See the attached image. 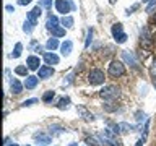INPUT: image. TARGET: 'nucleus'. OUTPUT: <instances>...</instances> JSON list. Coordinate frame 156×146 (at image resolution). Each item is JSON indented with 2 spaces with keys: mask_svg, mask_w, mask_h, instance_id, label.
<instances>
[{
  "mask_svg": "<svg viewBox=\"0 0 156 146\" xmlns=\"http://www.w3.org/2000/svg\"><path fill=\"white\" fill-rule=\"evenodd\" d=\"M99 96L102 97V99H106V101H114V99H117V97L120 96V89L117 86H114V85L104 86L99 91Z\"/></svg>",
  "mask_w": 156,
  "mask_h": 146,
  "instance_id": "1",
  "label": "nucleus"
},
{
  "mask_svg": "<svg viewBox=\"0 0 156 146\" xmlns=\"http://www.w3.org/2000/svg\"><path fill=\"white\" fill-rule=\"evenodd\" d=\"M107 73H109V76H112V78L124 76V75H125V67H124V63H122L120 60H112L111 65H109V70H107Z\"/></svg>",
  "mask_w": 156,
  "mask_h": 146,
  "instance_id": "2",
  "label": "nucleus"
},
{
  "mask_svg": "<svg viewBox=\"0 0 156 146\" xmlns=\"http://www.w3.org/2000/svg\"><path fill=\"white\" fill-rule=\"evenodd\" d=\"M104 80H106L104 71L99 70V68H94V70H91V71H90V76H88V81H90L93 86L102 85V83H104Z\"/></svg>",
  "mask_w": 156,
  "mask_h": 146,
  "instance_id": "3",
  "label": "nucleus"
},
{
  "mask_svg": "<svg viewBox=\"0 0 156 146\" xmlns=\"http://www.w3.org/2000/svg\"><path fill=\"white\" fill-rule=\"evenodd\" d=\"M112 36H114L115 42H119V44L127 41V34L124 33V28H122L120 23H115L114 26H112Z\"/></svg>",
  "mask_w": 156,
  "mask_h": 146,
  "instance_id": "4",
  "label": "nucleus"
},
{
  "mask_svg": "<svg viewBox=\"0 0 156 146\" xmlns=\"http://www.w3.org/2000/svg\"><path fill=\"white\" fill-rule=\"evenodd\" d=\"M140 44H141V47H143L145 50H151V49H153L154 41L151 39V36H150V33H148V29H146V28L141 31V41H140Z\"/></svg>",
  "mask_w": 156,
  "mask_h": 146,
  "instance_id": "5",
  "label": "nucleus"
},
{
  "mask_svg": "<svg viewBox=\"0 0 156 146\" xmlns=\"http://www.w3.org/2000/svg\"><path fill=\"white\" fill-rule=\"evenodd\" d=\"M55 8L58 13H63L65 16V13H70V10H73V5L70 0H55Z\"/></svg>",
  "mask_w": 156,
  "mask_h": 146,
  "instance_id": "6",
  "label": "nucleus"
},
{
  "mask_svg": "<svg viewBox=\"0 0 156 146\" xmlns=\"http://www.w3.org/2000/svg\"><path fill=\"white\" fill-rule=\"evenodd\" d=\"M41 13H42V7H39V5H37V7H34V8L31 10V12L28 13V19H29L31 23H34V24H36L37 18L41 16Z\"/></svg>",
  "mask_w": 156,
  "mask_h": 146,
  "instance_id": "7",
  "label": "nucleus"
},
{
  "mask_svg": "<svg viewBox=\"0 0 156 146\" xmlns=\"http://www.w3.org/2000/svg\"><path fill=\"white\" fill-rule=\"evenodd\" d=\"M26 65H28L29 70H37L39 65H41V60H39V57H36V55H29L28 60H26Z\"/></svg>",
  "mask_w": 156,
  "mask_h": 146,
  "instance_id": "8",
  "label": "nucleus"
},
{
  "mask_svg": "<svg viewBox=\"0 0 156 146\" xmlns=\"http://www.w3.org/2000/svg\"><path fill=\"white\" fill-rule=\"evenodd\" d=\"M37 80H39V76L28 75L26 80H24V88H26V89H34V88L37 86Z\"/></svg>",
  "mask_w": 156,
  "mask_h": 146,
  "instance_id": "9",
  "label": "nucleus"
},
{
  "mask_svg": "<svg viewBox=\"0 0 156 146\" xmlns=\"http://www.w3.org/2000/svg\"><path fill=\"white\" fill-rule=\"evenodd\" d=\"M44 60L47 65H57L58 63V55H55L54 52H46L44 54Z\"/></svg>",
  "mask_w": 156,
  "mask_h": 146,
  "instance_id": "10",
  "label": "nucleus"
},
{
  "mask_svg": "<svg viewBox=\"0 0 156 146\" xmlns=\"http://www.w3.org/2000/svg\"><path fill=\"white\" fill-rule=\"evenodd\" d=\"M54 75V68L49 67V65H44L39 68V78H49Z\"/></svg>",
  "mask_w": 156,
  "mask_h": 146,
  "instance_id": "11",
  "label": "nucleus"
},
{
  "mask_svg": "<svg viewBox=\"0 0 156 146\" xmlns=\"http://www.w3.org/2000/svg\"><path fill=\"white\" fill-rule=\"evenodd\" d=\"M102 136H104V138L109 141L111 146H117V144H119V141H117V138L114 136V133H112L111 130H104V131H102Z\"/></svg>",
  "mask_w": 156,
  "mask_h": 146,
  "instance_id": "12",
  "label": "nucleus"
},
{
  "mask_svg": "<svg viewBox=\"0 0 156 146\" xmlns=\"http://www.w3.org/2000/svg\"><path fill=\"white\" fill-rule=\"evenodd\" d=\"M10 86H12V91L15 92V94H20V92L23 91V86H24V85H21V83H20L16 78H13L12 83H10Z\"/></svg>",
  "mask_w": 156,
  "mask_h": 146,
  "instance_id": "13",
  "label": "nucleus"
},
{
  "mask_svg": "<svg viewBox=\"0 0 156 146\" xmlns=\"http://www.w3.org/2000/svg\"><path fill=\"white\" fill-rule=\"evenodd\" d=\"M72 49H73V42H72V41H65V42H63L62 46H60V50H62V54H63L65 57L70 55Z\"/></svg>",
  "mask_w": 156,
  "mask_h": 146,
  "instance_id": "14",
  "label": "nucleus"
},
{
  "mask_svg": "<svg viewBox=\"0 0 156 146\" xmlns=\"http://www.w3.org/2000/svg\"><path fill=\"white\" fill-rule=\"evenodd\" d=\"M34 138H36L39 143L42 144H47V143H52V138L49 135H44V133H39V135H34Z\"/></svg>",
  "mask_w": 156,
  "mask_h": 146,
  "instance_id": "15",
  "label": "nucleus"
},
{
  "mask_svg": "<svg viewBox=\"0 0 156 146\" xmlns=\"http://www.w3.org/2000/svg\"><path fill=\"white\" fill-rule=\"evenodd\" d=\"M57 24H58V18H57V16H52V15L47 18V21H46V26H47V29H52V28H55Z\"/></svg>",
  "mask_w": 156,
  "mask_h": 146,
  "instance_id": "16",
  "label": "nucleus"
},
{
  "mask_svg": "<svg viewBox=\"0 0 156 146\" xmlns=\"http://www.w3.org/2000/svg\"><path fill=\"white\" fill-rule=\"evenodd\" d=\"M54 36L55 37H62V36H65V29L63 28H60V26H55V28H52V29H49Z\"/></svg>",
  "mask_w": 156,
  "mask_h": 146,
  "instance_id": "17",
  "label": "nucleus"
},
{
  "mask_svg": "<svg viewBox=\"0 0 156 146\" xmlns=\"http://www.w3.org/2000/svg\"><path fill=\"white\" fill-rule=\"evenodd\" d=\"M122 55H124V58H125L127 62H130L132 65H136V58H135V55H133V54H132V52L125 50L124 54H122Z\"/></svg>",
  "mask_w": 156,
  "mask_h": 146,
  "instance_id": "18",
  "label": "nucleus"
},
{
  "mask_svg": "<svg viewBox=\"0 0 156 146\" xmlns=\"http://www.w3.org/2000/svg\"><path fill=\"white\" fill-rule=\"evenodd\" d=\"M46 47L49 49V50H54V49H57L58 47V41L55 37H52V39H49L47 44H46Z\"/></svg>",
  "mask_w": 156,
  "mask_h": 146,
  "instance_id": "19",
  "label": "nucleus"
},
{
  "mask_svg": "<svg viewBox=\"0 0 156 146\" xmlns=\"http://www.w3.org/2000/svg\"><path fill=\"white\" fill-rule=\"evenodd\" d=\"M15 73L20 75V76H28V68L24 67V65H20V67L15 68Z\"/></svg>",
  "mask_w": 156,
  "mask_h": 146,
  "instance_id": "20",
  "label": "nucleus"
},
{
  "mask_svg": "<svg viewBox=\"0 0 156 146\" xmlns=\"http://www.w3.org/2000/svg\"><path fill=\"white\" fill-rule=\"evenodd\" d=\"M21 50H23V46H21V44H16V46H15V49H13V52H12V57L13 58H18L20 55H21Z\"/></svg>",
  "mask_w": 156,
  "mask_h": 146,
  "instance_id": "21",
  "label": "nucleus"
},
{
  "mask_svg": "<svg viewBox=\"0 0 156 146\" xmlns=\"http://www.w3.org/2000/svg\"><path fill=\"white\" fill-rule=\"evenodd\" d=\"M54 96H55V91H46L42 94V101L44 102H51L54 99Z\"/></svg>",
  "mask_w": 156,
  "mask_h": 146,
  "instance_id": "22",
  "label": "nucleus"
},
{
  "mask_svg": "<svg viewBox=\"0 0 156 146\" xmlns=\"http://www.w3.org/2000/svg\"><path fill=\"white\" fill-rule=\"evenodd\" d=\"M60 23H62L65 28H72V26H73V18H72V16H63V18L60 19Z\"/></svg>",
  "mask_w": 156,
  "mask_h": 146,
  "instance_id": "23",
  "label": "nucleus"
},
{
  "mask_svg": "<svg viewBox=\"0 0 156 146\" xmlns=\"http://www.w3.org/2000/svg\"><path fill=\"white\" fill-rule=\"evenodd\" d=\"M34 26H36V24H34V23H31L29 19H26V21H24V26H23V31L29 34V33H31L33 29H34Z\"/></svg>",
  "mask_w": 156,
  "mask_h": 146,
  "instance_id": "24",
  "label": "nucleus"
},
{
  "mask_svg": "<svg viewBox=\"0 0 156 146\" xmlns=\"http://www.w3.org/2000/svg\"><path fill=\"white\" fill-rule=\"evenodd\" d=\"M68 102H70V99H68V97H62V99L58 101V104H57V107H58V109H67Z\"/></svg>",
  "mask_w": 156,
  "mask_h": 146,
  "instance_id": "25",
  "label": "nucleus"
},
{
  "mask_svg": "<svg viewBox=\"0 0 156 146\" xmlns=\"http://www.w3.org/2000/svg\"><path fill=\"white\" fill-rule=\"evenodd\" d=\"M39 7H42V8H52V0H39Z\"/></svg>",
  "mask_w": 156,
  "mask_h": 146,
  "instance_id": "26",
  "label": "nucleus"
},
{
  "mask_svg": "<svg viewBox=\"0 0 156 146\" xmlns=\"http://www.w3.org/2000/svg\"><path fill=\"white\" fill-rule=\"evenodd\" d=\"M119 131H122V133H127V131H130L132 130V127L129 123H119Z\"/></svg>",
  "mask_w": 156,
  "mask_h": 146,
  "instance_id": "27",
  "label": "nucleus"
},
{
  "mask_svg": "<svg viewBox=\"0 0 156 146\" xmlns=\"http://www.w3.org/2000/svg\"><path fill=\"white\" fill-rule=\"evenodd\" d=\"M150 75H151V78H154V80H156V60L153 62V65L150 67Z\"/></svg>",
  "mask_w": 156,
  "mask_h": 146,
  "instance_id": "28",
  "label": "nucleus"
},
{
  "mask_svg": "<svg viewBox=\"0 0 156 146\" xmlns=\"http://www.w3.org/2000/svg\"><path fill=\"white\" fill-rule=\"evenodd\" d=\"M91 37H93V29H88V39H86V44H85V47L90 46V42H91Z\"/></svg>",
  "mask_w": 156,
  "mask_h": 146,
  "instance_id": "29",
  "label": "nucleus"
},
{
  "mask_svg": "<svg viewBox=\"0 0 156 146\" xmlns=\"http://www.w3.org/2000/svg\"><path fill=\"white\" fill-rule=\"evenodd\" d=\"M36 102H37V99H28V101H24V102H23V106H24V107H28V106L36 104Z\"/></svg>",
  "mask_w": 156,
  "mask_h": 146,
  "instance_id": "30",
  "label": "nucleus"
},
{
  "mask_svg": "<svg viewBox=\"0 0 156 146\" xmlns=\"http://www.w3.org/2000/svg\"><path fill=\"white\" fill-rule=\"evenodd\" d=\"M154 5H156V0H153V2H151V3L148 5V8H146V12H148V13H150V12H151V10H153V8H154Z\"/></svg>",
  "mask_w": 156,
  "mask_h": 146,
  "instance_id": "31",
  "label": "nucleus"
},
{
  "mask_svg": "<svg viewBox=\"0 0 156 146\" xmlns=\"http://www.w3.org/2000/svg\"><path fill=\"white\" fill-rule=\"evenodd\" d=\"M18 3L20 5H28V3H31V0H18Z\"/></svg>",
  "mask_w": 156,
  "mask_h": 146,
  "instance_id": "32",
  "label": "nucleus"
},
{
  "mask_svg": "<svg viewBox=\"0 0 156 146\" xmlns=\"http://www.w3.org/2000/svg\"><path fill=\"white\" fill-rule=\"evenodd\" d=\"M150 24H156V13L150 18Z\"/></svg>",
  "mask_w": 156,
  "mask_h": 146,
  "instance_id": "33",
  "label": "nucleus"
},
{
  "mask_svg": "<svg viewBox=\"0 0 156 146\" xmlns=\"http://www.w3.org/2000/svg\"><path fill=\"white\" fill-rule=\"evenodd\" d=\"M13 10H15V8L12 7V5H7V12H13Z\"/></svg>",
  "mask_w": 156,
  "mask_h": 146,
  "instance_id": "34",
  "label": "nucleus"
},
{
  "mask_svg": "<svg viewBox=\"0 0 156 146\" xmlns=\"http://www.w3.org/2000/svg\"><path fill=\"white\" fill-rule=\"evenodd\" d=\"M136 146H143V140H138V141H136Z\"/></svg>",
  "mask_w": 156,
  "mask_h": 146,
  "instance_id": "35",
  "label": "nucleus"
},
{
  "mask_svg": "<svg viewBox=\"0 0 156 146\" xmlns=\"http://www.w3.org/2000/svg\"><path fill=\"white\" fill-rule=\"evenodd\" d=\"M7 146H18V144H16V143H15V144H7Z\"/></svg>",
  "mask_w": 156,
  "mask_h": 146,
  "instance_id": "36",
  "label": "nucleus"
},
{
  "mask_svg": "<svg viewBox=\"0 0 156 146\" xmlns=\"http://www.w3.org/2000/svg\"><path fill=\"white\" fill-rule=\"evenodd\" d=\"M153 41H154V46H156V36H154V37H153Z\"/></svg>",
  "mask_w": 156,
  "mask_h": 146,
  "instance_id": "37",
  "label": "nucleus"
},
{
  "mask_svg": "<svg viewBox=\"0 0 156 146\" xmlns=\"http://www.w3.org/2000/svg\"><path fill=\"white\" fill-rule=\"evenodd\" d=\"M70 146H78V144H76V143H72V144H70Z\"/></svg>",
  "mask_w": 156,
  "mask_h": 146,
  "instance_id": "38",
  "label": "nucleus"
},
{
  "mask_svg": "<svg viewBox=\"0 0 156 146\" xmlns=\"http://www.w3.org/2000/svg\"><path fill=\"white\" fill-rule=\"evenodd\" d=\"M109 2H111V3H115V0H109Z\"/></svg>",
  "mask_w": 156,
  "mask_h": 146,
  "instance_id": "39",
  "label": "nucleus"
},
{
  "mask_svg": "<svg viewBox=\"0 0 156 146\" xmlns=\"http://www.w3.org/2000/svg\"><path fill=\"white\" fill-rule=\"evenodd\" d=\"M143 2H146V0H143Z\"/></svg>",
  "mask_w": 156,
  "mask_h": 146,
  "instance_id": "40",
  "label": "nucleus"
}]
</instances>
